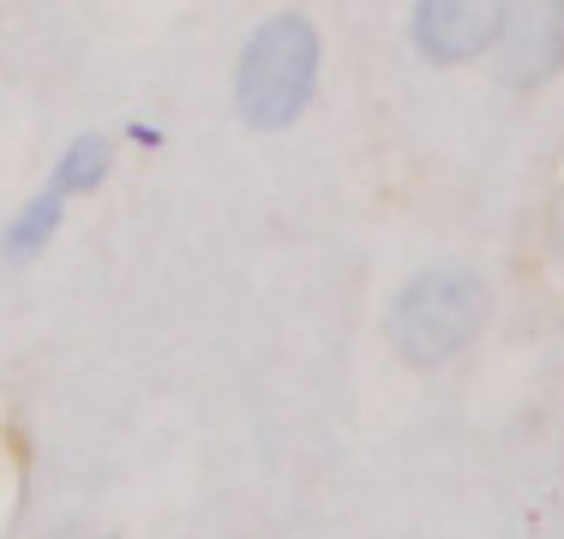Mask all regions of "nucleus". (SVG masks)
Listing matches in <instances>:
<instances>
[{
	"instance_id": "1",
	"label": "nucleus",
	"mask_w": 564,
	"mask_h": 539,
	"mask_svg": "<svg viewBox=\"0 0 564 539\" xmlns=\"http://www.w3.org/2000/svg\"><path fill=\"white\" fill-rule=\"evenodd\" d=\"M318 90V31L301 12H276L247 36L235 66V108L247 127H289Z\"/></svg>"
},
{
	"instance_id": "2",
	"label": "nucleus",
	"mask_w": 564,
	"mask_h": 539,
	"mask_svg": "<svg viewBox=\"0 0 564 539\" xmlns=\"http://www.w3.org/2000/svg\"><path fill=\"white\" fill-rule=\"evenodd\" d=\"M492 312V294L475 270H421L391 306V342L414 366L456 360L480 336Z\"/></svg>"
},
{
	"instance_id": "3",
	"label": "nucleus",
	"mask_w": 564,
	"mask_h": 539,
	"mask_svg": "<svg viewBox=\"0 0 564 539\" xmlns=\"http://www.w3.org/2000/svg\"><path fill=\"white\" fill-rule=\"evenodd\" d=\"M492 73L510 90H541L564 73V0H505L492 36Z\"/></svg>"
},
{
	"instance_id": "4",
	"label": "nucleus",
	"mask_w": 564,
	"mask_h": 539,
	"mask_svg": "<svg viewBox=\"0 0 564 539\" xmlns=\"http://www.w3.org/2000/svg\"><path fill=\"white\" fill-rule=\"evenodd\" d=\"M505 0H414V48L438 66L480 61L499 36Z\"/></svg>"
},
{
	"instance_id": "5",
	"label": "nucleus",
	"mask_w": 564,
	"mask_h": 539,
	"mask_svg": "<svg viewBox=\"0 0 564 539\" xmlns=\"http://www.w3.org/2000/svg\"><path fill=\"white\" fill-rule=\"evenodd\" d=\"M61 216H66V193H55V186H48V193H36L31 205L12 216V228H7V258H19V264L36 258V252L48 246V234L61 228Z\"/></svg>"
},
{
	"instance_id": "6",
	"label": "nucleus",
	"mask_w": 564,
	"mask_h": 539,
	"mask_svg": "<svg viewBox=\"0 0 564 539\" xmlns=\"http://www.w3.org/2000/svg\"><path fill=\"white\" fill-rule=\"evenodd\" d=\"M109 139H97V132H85V139H73V151L61 156V168H55V193H97L102 180H109Z\"/></svg>"
},
{
	"instance_id": "7",
	"label": "nucleus",
	"mask_w": 564,
	"mask_h": 539,
	"mask_svg": "<svg viewBox=\"0 0 564 539\" xmlns=\"http://www.w3.org/2000/svg\"><path fill=\"white\" fill-rule=\"evenodd\" d=\"M558 252H564V216H558Z\"/></svg>"
}]
</instances>
